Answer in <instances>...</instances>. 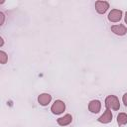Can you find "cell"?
<instances>
[{"label": "cell", "mask_w": 127, "mask_h": 127, "mask_svg": "<svg viewBox=\"0 0 127 127\" xmlns=\"http://www.w3.org/2000/svg\"><path fill=\"white\" fill-rule=\"evenodd\" d=\"M104 104H105V107L110 109V110H114V111H117L119 110L120 108V102H119V99L117 96L115 95H108L105 100H104Z\"/></svg>", "instance_id": "6da1fadb"}, {"label": "cell", "mask_w": 127, "mask_h": 127, "mask_svg": "<svg viewBox=\"0 0 127 127\" xmlns=\"http://www.w3.org/2000/svg\"><path fill=\"white\" fill-rule=\"evenodd\" d=\"M64 110H65V103L61 99H57L51 106V111L55 115H60L64 113Z\"/></svg>", "instance_id": "7a4b0ae2"}, {"label": "cell", "mask_w": 127, "mask_h": 127, "mask_svg": "<svg viewBox=\"0 0 127 127\" xmlns=\"http://www.w3.org/2000/svg\"><path fill=\"white\" fill-rule=\"evenodd\" d=\"M122 15H123V13H122L121 10H119V9H112V10L108 13L107 18H108V20H109L110 22H112V23H117V22H119V21L122 19Z\"/></svg>", "instance_id": "3957f363"}, {"label": "cell", "mask_w": 127, "mask_h": 127, "mask_svg": "<svg viewBox=\"0 0 127 127\" xmlns=\"http://www.w3.org/2000/svg\"><path fill=\"white\" fill-rule=\"evenodd\" d=\"M110 30L112 31L113 34H115V35H117V36H120V37L126 35V33H127V28H126V26L123 25V24L112 25V26L110 27Z\"/></svg>", "instance_id": "277c9868"}, {"label": "cell", "mask_w": 127, "mask_h": 127, "mask_svg": "<svg viewBox=\"0 0 127 127\" xmlns=\"http://www.w3.org/2000/svg\"><path fill=\"white\" fill-rule=\"evenodd\" d=\"M112 118H113V114H112L111 110L108 109V108H106L105 111L103 112V114L98 117L97 121L100 122V123H102V124H107V123H110L112 121Z\"/></svg>", "instance_id": "5b68a950"}, {"label": "cell", "mask_w": 127, "mask_h": 127, "mask_svg": "<svg viewBox=\"0 0 127 127\" xmlns=\"http://www.w3.org/2000/svg\"><path fill=\"white\" fill-rule=\"evenodd\" d=\"M94 6H95L96 12L98 14H101V15L104 14V13H106V11L109 9V3L107 1H101V0L96 1L95 4H94Z\"/></svg>", "instance_id": "8992f818"}, {"label": "cell", "mask_w": 127, "mask_h": 127, "mask_svg": "<svg viewBox=\"0 0 127 127\" xmlns=\"http://www.w3.org/2000/svg\"><path fill=\"white\" fill-rule=\"evenodd\" d=\"M88 110L90 113L96 114L101 110V101L98 99L90 100L88 103Z\"/></svg>", "instance_id": "52a82bcc"}, {"label": "cell", "mask_w": 127, "mask_h": 127, "mask_svg": "<svg viewBox=\"0 0 127 127\" xmlns=\"http://www.w3.org/2000/svg\"><path fill=\"white\" fill-rule=\"evenodd\" d=\"M52 101V95L50 93H41L39 96H38V102L41 106H47L51 103Z\"/></svg>", "instance_id": "ba28073f"}, {"label": "cell", "mask_w": 127, "mask_h": 127, "mask_svg": "<svg viewBox=\"0 0 127 127\" xmlns=\"http://www.w3.org/2000/svg\"><path fill=\"white\" fill-rule=\"evenodd\" d=\"M72 121V116L71 114H65L60 118L57 119V123L60 125V126H66V125H69Z\"/></svg>", "instance_id": "9c48e42d"}, {"label": "cell", "mask_w": 127, "mask_h": 127, "mask_svg": "<svg viewBox=\"0 0 127 127\" xmlns=\"http://www.w3.org/2000/svg\"><path fill=\"white\" fill-rule=\"evenodd\" d=\"M117 124L119 127L127 124V114L125 112H121L117 115Z\"/></svg>", "instance_id": "30bf717a"}, {"label": "cell", "mask_w": 127, "mask_h": 127, "mask_svg": "<svg viewBox=\"0 0 127 127\" xmlns=\"http://www.w3.org/2000/svg\"><path fill=\"white\" fill-rule=\"evenodd\" d=\"M8 62V55L4 51H0V63L1 64H5Z\"/></svg>", "instance_id": "8fae6325"}, {"label": "cell", "mask_w": 127, "mask_h": 127, "mask_svg": "<svg viewBox=\"0 0 127 127\" xmlns=\"http://www.w3.org/2000/svg\"><path fill=\"white\" fill-rule=\"evenodd\" d=\"M5 22V14L3 12H0V26H2Z\"/></svg>", "instance_id": "7c38bea8"}, {"label": "cell", "mask_w": 127, "mask_h": 127, "mask_svg": "<svg viewBox=\"0 0 127 127\" xmlns=\"http://www.w3.org/2000/svg\"><path fill=\"white\" fill-rule=\"evenodd\" d=\"M122 102H123V104L127 107V92H125V93L123 94V96H122Z\"/></svg>", "instance_id": "4fadbf2b"}, {"label": "cell", "mask_w": 127, "mask_h": 127, "mask_svg": "<svg viewBox=\"0 0 127 127\" xmlns=\"http://www.w3.org/2000/svg\"><path fill=\"white\" fill-rule=\"evenodd\" d=\"M0 41H1L0 47H3V45H4V39H3V37H0Z\"/></svg>", "instance_id": "5bb4252c"}, {"label": "cell", "mask_w": 127, "mask_h": 127, "mask_svg": "<svg viewBox=\"0 0 127 127\" xmlns=\"http://www.w3.org/2000/svg\"><path fill=\"white\" fill-rule=\"evenodd\" d=\"M124 22H125V24H127V11L125 12V16H124Z\"/></svg>", "instance_id": "9a60e30c"}]
</instances>
